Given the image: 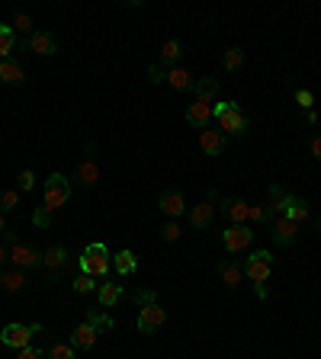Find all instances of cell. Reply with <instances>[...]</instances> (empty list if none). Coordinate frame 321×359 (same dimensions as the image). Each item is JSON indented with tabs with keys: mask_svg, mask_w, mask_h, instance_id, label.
Masks as SVG:
<instances>
[{
	"mask_svg": "<svg viewBox=\"0 0 321 359\" xmlns=\"http://www.w3.org/2000/svg\"><path fill=\"white\" fill-rule=\"evenodd\" d=\"M212 119H215V116H212L209 103L196 100V103H190V106H186V125H193V129H209Z\"/></svg>",
	"mask_w": 321,
	"mask_h": 359,
	"instance_id": "16",
	"label": "cell"
},
{
	"mask_svg": "<svg viewBox=\"0 0 321 359\" xmlns=\"http://www.w3.org/2000/svg\"><path fill=\"white\" fill-rule=\"evenodd\" d=\"M309 151H312V154H315V161H321V135H315V139H312Z\"/></svg>",
	"mask_w": 321,
	"mask_h": 359,
	"instance_id": "43",
	"label": "cell"
},
{
	"mask_svg": "<svg viewBox=\"0 0 321 359\" xmlns=\"http://www.w3.org/2000/svg\"><path fill=\"white\" fill-rule=\"evenodd\" d=\"M132 302L142 305V308H145V305H155V302H157V292H155V289H135Z\"/></svg>",
	"mask_w": 321,
	"mask_h": 359,
	"instance_id": "36",
	"label": "cell"
},
{
	"mask_svg": "<svg viewBox=\"0 0 321 359\" xmlns=\"http://www.w3.org/2000/svg\"><path fill=\"white\" fill-rule=\"evenodd\" d=\"M68 267V250L64 247H48L46 254H42V279H46V286H52V279H55V273H61V269Z\"/></svg>",
	"mask_w": 321,
	"mask_h": 359,
	"instance_id": "12",
	"label": "cell"
},
{
	"mask_svg": "<svg viewBox=\"0 0 321 359\" xmlns=\"http://www.w3.org/2000/svg\"><path fill=\"white\" fill-rule=\"evenodd\" d=\"M225 145H228V135H222L219 129H202V132H200V147H202V154L219 157L222 151H225Z\"/></svg>",
	"mask_w": 321,
	"mask_h": 359,
	"instance_id": "14",
	"label": "cell"
},
{
	"mask_svg": "<svg viewBox=\"0 0 321 359\" xmlns=\"http://www.w3.org/2000/svg\"><path fill=\"white\" fill-rule=\"evenodd\" d=\"M71 289H74V292H77V295H90V292H97V289H100V286H97V279H93V276L81 273V276H77V279H74V283H71Z\"/></svg>",
	"mask_w": 321,
	"mask_h": 359,
	"instance_id": "32",
	"label": "cell"
},
{
	"mask_svg": "<svg viewBox=\"0 0 321 359\" xmlns=\"http://www.w3.org/2000/svg\"><path fill=\"white\" fill-rule=\"evenodd\" d=\"M3 231H10V228H7V215L0 212V234H3Z\"/></svg>",
	"mask_w": 321,
	"mask_h": 359,
	"instance_id": "46",
	"label": "cell"
},
{
	"mask_svg": "<svg viewBox=\"0 0 321 359\" xmlns=\"http://www.w3.org/2000/svg\"><path fill=\"white\" fill-rule=\"evenodd\" d=\"M196 100L200 103H209L212 106V100H215V93H219V81L215 77H202V81H196Z\"/></svg>",
	"mask_w": 321,
	"mask_h": 359,
	"instance_id": "25",
	"label": "cell"
},
{
	"mask_svg": "<svg viewBox=\"0 0 321 359\" xmlns=\"http://www.w3.org/2000/svg\"><path fill=\"white\" fill-rule=\"evenodd\" d=\"M289 199H293V193H286L280 183H273V186H270V193H266V209H270V212L283 215L286 205H289Z\"/></svg>",
	"mask_w": 321,
	"mask_h": 359,
	"instance_id": "22",
	"label": "cell"
},
{
	"mask_svg": "<svg viewBox=\"0 0 321 359\" xmlns=\"http://www.w3.org/2000/svg\"><path fill=\"white\" fill-rule=\"evenodd\" d=\"M254 292H257V298H266V295H270V289H266V283H257Z\"/></svg>",
	"mask_w": 321,
	"mask_h": 359,
	"instance_id": "44",
	"label": "cell"
},
{
	"mask_svg": "<svg viewBox=\"0 0 321 359\" xmlns=\"http://www.w3.org/2000/svg\"><path fill=\"white\" fill-rule=\"evenodd\" d=\"M295 103H299V106H302L305 112L315 110V96H312V90H295Z\"/></svg>",
	"mask_w": 321,
	"mask_h": 359,
	"instance_id": "40",
	"label": "cell"
},
{
	"mask_svg": "<svg viewBox=\"0 0 321 359\" xmlns=\"http://www.w3.org/2000/svg\"><path fill=\"white\" fill-rule=\"evenodd\" d=\"M157 205H161V212L167 218H180L186 212V196L180 189H164V193L157 196Z\"/></svg>",
	"mask_w": 321,
	"mask_h": 359,
	"instance_id": "13",
	"label": "cell"
},
{
	"mask_svg": "<svg viewBox=\"0 0 321 359\" xmlns=\"http://www.w3.org/2000/svg\"><path fill=\"white\" fill-rule=\"evenodd\" d=\"M295 234H299V225H295V221H289L286 215L273 218V240L280 244V247H289V244L295 240Z\"/></svg>",
	"mask_w": 321,
	"mask_h": 359,
	"instance_id": "19",
	"label": "cell"
},
{
	"mask_svg": "<svg viewBox=\"0 0 321 359\" xmlns=\"http://www.w3.org/2000/svg\"><path fill=\"white\" fill-rule=\"evenodd\" d=\"M13 48H17V32L10 23H0V61L13 58Z\"/></svg>",
	"mask_w": 321,
	"mask_h": 359,
	"instance_id": "26",
	"label": "cell"
},
{
	"mask_svg": "<svg viewBox=\"0 0 321 359\" xmlns=\"http://www.w3.org/2000/svg\"><path fill=\"white\" fill-rule=\"evenodd\" d=\"M32 189H36V174L32 170H23L17 176V193H32Z\"/></svg>",
	"mask_w": 321,
	"mask_h": 359,
	"instance_id": "35",
	"label": "cell"
},
{
	"mask_svg": "<svg viewBox=\"0 0 321 359\" xmlns=\"http://www.w3.org/2000/svg\"><path fill=\"white\" fill-rule=\"evenodd\" d=\"M161 238L171 240V244H174V240H180V225H177V221H167L164 228H161Z\"/></svg>",
	"mask_w": 321,
	"mask_h": 359,
	"instance_id": "39",
	"label": "cell"
},
{
	"mask_svg": "<svg viewBox=\"0 0 321 359\" xmlns=\"http://www.w3.org/2000/svg\"><path fill=\"white\" fill-rule=\"evenodd\" d=\"M17 359H42V350H36V347H23Z\"/></svg>",
	"mask_w": 321,
	"mask_h": 359,
	"instance_id": "42",
	"label": "cell"
},
{
	"mask_svg": "<svg viewBox=\"0 0 321 359\" xmlns=\"http://www.w3.org/2000/svg\"><path fill=\"white\" fill-rule=\"evenodd\" d=\"M222 65H225V71H238L244 65V48H228L225 58H222Z\"/></svg>",
	"mask_w": 321,
	"mask_h": 359,
	"instance_id": "33",
	"label": "cell"
},
{
	"mask_svg": "<svg viewBox=\"0 0 321 359\" xmlns=\"http://www.w3.org/2000/svg\"><path fill=\"white\" fill-rule=\"evenodd\" d=\"M10 260V244H0V267Z\"/></svg>",
	"mask_w": 321,
	"mask_h": 359,
	"instance_id": "45",
	"label": "cell"
},
{
	"mask_svg": "<svg viewBox=\"0 0 321 359\" xmlns=\"http://www.w3.org/2000/svg\"><path fill=\"white\" fill-rule=\"evenodd\" d=\"M74 180L84 186V189H90L97 180H100V154H97V145H87V151H84V161L77 164V170H74Z\"/></svg>",
	"mask_w": 321,
	"mask_h": 359,
	"instance_id": "6",
	"label": "cell"
},
{
	"mask_svg": "<svg viewBox=\"0 0 321 359\" xmlns=\"http://www.w3.org/2000/svg\"><path fill=\"white\" fill-rule=\"evenodd\" d=\"M77 267H81V273H87V276L103 279L106 273H110V267H113V257H110V250L103 247L100 240H93V244L84 247L81 260H77Z\"/></svg>",
	"mask_w": 321,
	"mask_h": 359,
	"instance_id": "3",
	"label": "cell"
},
{
	"mask_svg": "<svg viewBox=\"0 0 321 359\" xmlns=\"http://www.w3.org/2000/svg\"><path fill=\"white\" fill-rule=\"evenodd\" d=\"M164 321H167V311L161 308V302H155V305H145L142 311H138V334H155V331H161L164 327Z\"/></svg>",
	"mask_w": 321,
	"mask_h": 359,
	"instance_id": "9",
	"label": "cell"
},
{
	"mask_svg": "<svg viewBox=\"0 0 321 359\" xmlns=\"http://www.w3.org/2000/svg\"><path fill=\"white\" fill-rule=\"evenodd\" d=\"M0 81L10 83V87H17V83L26 81V71H23V65H19L17 58H3V61H0Z\"/></svg>",
	"mask_w": 321,
	"mask_h": 359,
	"instance_id": "21",
	"label": "cell"
},
{
	"mask_svg": "<svg viewBox=\"0 0 321 359\" xmlns=\"http://www.w3.org/2000/svg\"><path fill=\"white\" fill-rule=\"evenodd\" d=\"M270 267H273V254L270 250H254L248 260H244V276L251 279V283H266L270 279Z\"/></svg>",
	"mask_w": 321,
	"mask_h": 359,
	"instance_id": "7",
	"label": "cell"
},
{
	"mask_svg": "<svg viewBox=\"0 0 321 359\" xmlns=\"http://www.w3.org/2000/svg\"><path fill=\"white\" fill-rule=\"evenodd\" d=\"M71 199V180L61 174H52L46 180V199H42V209H48V212H58L64 203Z\"/></svg>",
	"mask_w": 321,
	"mask_h": 359,
	"instance_id": "4",
	"label": "cell"
},
{
	"mask_svg": "<svg viewBox=\"0 0 321 359\" xmlns=\"http://www.w3.org/2000/svg\"><path fill=\"white\" fill-rule=\"evenodd\" d=\"M48 359H74V347L55 343V347H48Z\"/></svg>",
	"mask_w": 321,
	"mask_h": 359,
	"instance_id": "37",
	"label": "cell"
},
{
	"mask_svg": "<svg viewBox=\"0 0 321 359\" xmlns=\"http://www.w3.org/2000/svg\"><path fill=\"white\" fill-rule=\"evenodd\" d=\"M222 215L231 221V225H248V203L244 199H235V196H228V199H222Z\"/></svg>",
	"mask_w": 321,
	"mask_h": 359,
	"instance_id": "18",
	"label": "cell"
},
{
	"mask_svg": "<svg viewBox=\"0 0 321 359\" xmlns=\"http://www.w3.org/2000/svg\"><path fill=\"white\" fill-rule=\"evenodd\" d=\"M113 269L119 273V276H132L138 269V257L132 254V250H119L116 257H113Z\"/></svg>",
	"mask_w": 321,
	"mask_h": 359,
	"instance_id": "24",
	"label": "cell"
},
{
	"mask_svg": "<svg viewBox=\"0 0 321 359\" xmlns=\"http://www.w3.org/2000/svg\"><path fill=\"white\" fill-rule=\"evenodd\" d=\"M273 221V212L266 209V205H248V225H270Z\"/></svg>",
	"mask_w": 321,
	"mask_h": 359,
	"instance_id": "30",
	"label": "cell"
},
{
	"mask_svg": "<svg viewBox=\"0 0 321 359\" xmlns=\"http://www.w3.org/2000/svg\"><path fill=\"white\" fill-rule=\"evenodd\" d=\"M222 244L228 254H244L254 244V228L251 225H228V231L222 234Z\"/></svg>",
	"mask_w": 321,
	"mask_h": 359,
	"instance_id": "8",
	"label": "cell"
},
{
	"mask_svg": "<svg viewBox=\"0 0 321 359\" xmlns=\"http://www.w3.org/2000/svg\"><path fill=\"white\" fill-rule=\"evenodd\" d=\"M10 263L17 269H36V267H42V254L26 247L23 240H17V244H10Z\"/></svg>",
	"mask_w": 321,
	"mask_h": 359,
	"instance_id": "10",
	"label": "cell"
},
{
	"mask_svg": "<svg viewBox=\"0 0 321 359\" xmlns=\"http://www.w3.org/2000/svg\"><path fill=\"white\" fill-rule=\"evenodd\" d=\"M309 212H312V209H309V203H305V199H299V196H293L283 215H286L289 221H295V225H302V221L309 218Z\"/></svg>",
	"mask_w": 321,
	"mask_h": 359,
	"instance_id": "27",
	"label": "cell"
},
{
	"mask_svg": "<svg viewBox=\"0 0 321 359\" xmlns=\"http://www.w3.org/2000/svg\"><path fill=\"white\" fill-rule=\"evenodd\" d=\"M212 218H215V205H212V199H202V203H196L190 209V228L193 231H206L212 225Z\"/></svg>",
	"mask_w": 321,
	"mask_h": 359,
	"instance_id": "15",
	"label": "cell"
},
{
	"mask_svg": "<svg viewBox=\"0 0 321 359\" xmlns=\"http://www.w3.org/2000/svg\"><path fill=\"white\" fill-rule=\"evenodd\" d=\"M219 276H222V283H225L228 292H238L241 279H244V267H241L238 260H222V263H219Z\"/></svg>",
	"mask_w": 321,
	"mask_h": 359,
	"instance_id": "17",
	"label": "cell"
},
{
	"mask_svg": "<svg viewBox=\"0 0 321 359\" xmlns=\"http://www.w3.org/2000/svg\"><path fill=\"white\" fill-rule=\"evenodd\" d=\"M167 83L174 87V90H193L196 81H193V74L186 68H174V71H167Z\"/></svg>",
	"mask_w": 321,
	"mask_h": 359,
	"instance_id": "28",
	"label": "cell"
},
{
	"mask_svg": "<svg viewBox=\"0 0 321 359\" xmlns=\"http://www.w3.org/2000/svg\"><path fill=\"white\" fill-rule=\"evenodd\" d=\"M180 55H184V45H180V39H167L164 45H161V61H164V65H174Z\"/></svg>",
	"mask_w": 321,
	"mask_h": 359,
	"instance_id": "29",
	"label": "cell"
},
{
	"mask_svg": "<svg viewBox=\"0 0 321 359\" xmlns=\"http://www.w3.org/2000/svg\"><path fill=\"white\" fill-rule=\"evenodd\" d=\"M10 26H13V32H23L26 39L36 32V29H32V17H29V13H23V10H19L17 17L10 19Z\"/></svg>",
	"mask_w": 321,
	"mask_h": 359,
	"instance_id": "31",
	"label": "cell"
},
{
	"mask_svg": "<svg viewBox=\"0 0 321 359\" xmlns=\"http://www.w3.org/2000/svg\"><path fill=\"white\" fill-rule=\"evenodd\" d=\"M0 289H3V292H23V289H26V269L0 267Z\"/></svg>",
	"mask_w": 321,
	"mask_h": 359,
	"instance_id": "20",
	"label": "cell"
},
{
	"mask_svg": "<svg viewBox=\"0 0 321 359\" xmlns=\"http://www.w3.org/2000/svg\"><path fill=\"white\" fill-rule=\"evenodd\" d=\"M113 327H116V321H113L110 314L97 311V308H87L84 311V321L71 331V347L74 350H93L97 340H100V334H110Z\"/></svg>",
	"mask_w": 321,
	"mask_h": 359,
	"instance_id": "1",
	"label": "cell"
},
{
	"mask_svg": "<svg viewBox=\"0 0 321 359\" xmlns=\"http://www.w3.org/2000/svg\"><path fill=\"white\" fill-rule=\"evenodd\" d=\"M23 48L36 52V55H58V39H55V32H48V29H36V32L23 42Z\"/></svg>",
	"mask_w": 321,
	"mask_h": 359,
	"instance_id": "11",
	"label": "cell"
},
{
	"mask_svg": "<svg viewBox=\"0 0 321 359\" xmlns=\"http://www.w3.org/2000/svg\"><path fill=\"white\" fill-rule=\"evenodd\" d=\"M148 81H151V83L167 81V71H164V68H161V65H151V68H148Z\"/></svg>",
	"mask_w": 321,
	"mask_h": 359,
	"instance_id": "41",
	"label": "cell"
},
{
	"mask_svg": "<svg viewBox=\"0 0 321 359\" xmlns=\"http://www.w3.org/2000/svg\"><path fill=\"white\" fill-rule=\"evenodd\" d=\"M17 205H19V193H17V189H3V193H0V212H3V215L13 212Z\"/></svg>",
	"mask_w": 321,
	"mask_h": 359,
	"instance_id": "34",
	"label": "cell"
},
{
	"mask_svg": "<svg viewBox=\"0 0 321 359\" xmlns=\"http://www.w3.org/2000/svg\"><path fill=\"white\" fill-rule=\"evenodd\" d=\"M318 231H321V221H318Z\"/></svg>",
	"mask_w": 321,
	"mask_h": 359,
	"instance_id": "47",
	"label": "cell"
},
{
	"mask_svg": "<svg viewBox=\"0 0 321 359\" xmlns=\"http://www.w3.org/2000/svg\"><path fill=\"white\" fill-rule=\"evenodd\" d=\"M39 331H42V324H7L0 331V343L10 350H23V347H32V337Z\"/></svg>",
	"mask_w": 321,
	"mask_h": 359,
	"instance_id": "5",
	"label": "cell"
},
{
	"mask_svg": "<svg viewBox=\"0 0 321 359\" xmlns=\"http://www.w3.org/2000/svg\"><path fill=\"white\" fill-rule=\"evenodd\" d=\"M212 116H215V125H219L222 135H244L248 132V116L241 112L238 103H215Z\"/></svg>",
	"mask_w": 321,
	"mask_h": 359,
	"instance_id": "2",
	"label": "cell"
},
{
	"mask_svg": "<svg viewBox=\"0 0 321 359\" xmlns=\"http://www.w3.org/2000/svg\"><path fill=\"white\" fill-rule=\"evenodd\" d=\"M32 225H36V228H42V231H46L48 225H52V212H48V209H42V205H39L36 212H32Z\"/></svg>",
	"mask_w": 321,
	"mask_h": 359,
	"instance_id": "38",
	"label": "cell"
},
{
	"mask_svg": "<svg viewBox=\"0 0 321 359\" xmlns=\"http://www.w3.org/2000/svg\"><path fill=\"white\" fill-rule=\"evenodd\" d=\"M122 295H126L122 283H103V286L97 289V298H100V308H113V305L119 302Z\"/></svg>",
	"mask_w": 321,
	"mask_h": 359,
	"instance_id": "23",
	"label": "cell"
}]
</instances>
